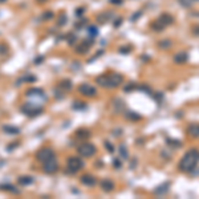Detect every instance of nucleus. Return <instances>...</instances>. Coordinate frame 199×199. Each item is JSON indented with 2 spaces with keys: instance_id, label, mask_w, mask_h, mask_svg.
Segmentation results:
<instances>
[{
  "instance_id": "13",
  "label": "nucleus",
  "mask_w": 199,
  "mask_h": 199,
  "mask_svg": "<svg viewBox=\"0 0 199 199\" xmlns=\"http://www.w3.org/2000/svg\"><path fill=\"white\" fill-rule=\"evenodd\" d=\"M158 45H159L161 49H169V48L171 47V41H170L169 39H163V40H161Z\"/></svg>"
},
{
  "instance_id": "3",
  "label": "nucleus",
  "mask_w": 199,
  "mask_h": 199,
  "mask_svg": "<svg viewBox=\"0 0 199 199\" xmlns=\"http://www.w3.org/2000/svg\"><path fill=\"white\" fill-rule=\"evenodd\" d=\"M82 166H84V163L80 158H70V159L68 161V170H69L70 173H77Z\"/></svg>"
},
{
  "instance_id": "4",
  "label": "nucleus",
  "mask_w": 199,
  "mask_h": 199,
  "mask_svg": "<svg viewBox=\"0 0 199 199\" xmlns=\"http://www.w3.org/2000/svg\"><path fill=\"white\" fill-rule=\"evenodd\" d=\"M78 153L84 157H92V155L96 153V147L90 144H82L78 147Z\"/></svg>"
},
{
  "instance_id": "2",
  "label": "nucleus",
  "mask_w": 199,
  "mask_h": 199,
  "mask_svg": "<svg viewBox=\"0 0 199 199\" xmlns=\"http://www.w3.org/2000/svg\"><path fill=\"white\" fill-rule=\"evenodd\" d=\"M97 82L105 88H116L122 82V76L117 73H110L108 76H101L97 78Z\"/></svg>"
},
{
  "instance_id": "22",
  "label": "nucleus",
  "mask_w": 199,
  "mask_h": 199,
  "mask_svg": "<svg viewBox=\"0 0 199 199\" xmlns=\"http://www.w3.org/2000/svg\"><path fill=\"white\" fill-rule=\"evenodd\" d=\"M195 1H198V0H195Z\"/></svg>"
},
{
  "instance_id": "12",
  "label": "nucleus",
  "mask_w": 199,
  "mask_h": 199,
  "mask_svg": "<svg viewBox=\"0 0 199 199\" xmlns=\"http://www.w3.org/2000/svg\"><path fill=\"white\" fill-rule=\"evenodd\" d=\"M101 186H102V188L105 191H112L113 190V187H114V183L112 182V181H104L102 183H101Z\"/></svg>"
},
{
  "instance_id": "18",
  "label": "nucleus",
  "mask_w": 199,
  "mask_h": 199,
  "mask_svg": "<svg viewBox=\"0 0 199 199\" xmlns=\"http://www.w3.org/2000/svg\"><path fill=\"white\" fill-rule=\"evenodd\" d=\"M119 151H121L122 157H124V158H127V153H126V150H125V146H124V145H122V146H119Z\"/></svg>"
},
{
  "instance_id": "7",
  "label": "nucleus",
  "mask_w": 199,
  "mask_h": 199,
  "mask_svg": "<svg viewBox=\"0 0 199 199\" xmlns=\"http://www.w3.org/2000/svg\"><path fill=\"white\" fill-rule=\"evenodd\" d=\"M80 92H81L82 94H85V96H89V97L96 96V89H94L93 86L88 85V84H85V85H81V86H80Z\"/></svg>"
},
{
  "instance_id": "14",
  "label": "nucleus",
  "mask_w": 199,
  "mask_h": 199,
  "mask_svg": "<svg viewBox=\"0 0 199 199\" xmlns=\"http://www.w3.org/2000/svg\"><path fill=\"white\" fill-rule=\"evenodd\" d=\"M82 183H85L88 186H93L96 185V179L92 175H85V178H82Z\"/></svg>"
},
{
  "instance_id": "16",
  "label": "nucleus",
  "mask_w": 199,
  "mask_h": 199,
  "mask_svg": "<svg viewBox=\"0 0 199 199\" xmlns=\"http://www.w3.org/2000/svg\"><path fill=\"white\" fill-rule=\"evenodd\" d=\"M167 144L169 146H173V147H182V142L178 141V139H167Z\"/></svg>"
},
{
  "instance_id": "17",
  "label": "nucleus",
  "mask_w": 199,
  "mask_h": 199,
  "mask_svg": "<svg viewBox=\"0 0 199 199\" xmlns=\"http://www.w3.org/2000/svg\"><path fill=\"white\" fill-rule=\"evenodd\" d=\"M126 117H129V118H131V119H139L141 118V117H139L137 113H134V112H127Z\"/></svg>"
},
{
  "instance_id": "6",
  "label": "nucleus",
  "mask_w": 199,
  "mask_h": 199,
  "mask_svg": "<svg viewBox=\"0 0 199 199\" xmlns=\"http://www.w3.org/2000/svg\"><path fill=\"white\" fill-rule=\"evenodd\" d=\"M58 169V166L56 162H53L52 161H48V162H45V166H43V170H44L45 173H49V174H52V173H56Z\"/></svg>"
},
{
  "instance_id": "1",
  "label": "nucleus",
  "mask_w": 199,
  "mask_h": 199,
  "mask_svg": "<svg viewBox=\"0 0 199 199\" xmlns=\"http://www.w3.org/2000/svg\"><path fill=\"white\" fill-rule=\"evenodd\" d=\"M198 162H199V150L190 149L188 151H186V154L181 159L179 165H178V169L182 173H191L196 167Z\"/></svg>"
},
{
  "instance_id": "10",
  "label": "nucleus",
  "mask_w": 199,
  "mask_h": 199,
  "mask_svg": "<svg viewBox=\"0 0 199 199\" xmlns=\"http://www.w3.org/2000/svg\"><path fill=\"white\" fill-rule=\"evenodd\" d=\"M169 187H170V182H165L155 188L154 194H157V195H163V194H166L167 191H169Z\"/></svg>"
},
{
  "instance_id": "11",
  "label": "nucleus",
  "mask_w": 199,
  "mask_h": 199,
  "mask_svg": "<svg viewBox=\"0 0 199 199\" xmlns=\"http://www.w3.org/2000/svg\"><path fill=\"white\" fill-rule=\"evenodd\" d=\"M188 60V55L186 52H179L174 56V63L175 64H185Z\"/></svg>"
},
{
  "instance_id": "19",
  "label": "nucleus",
  "mask_w": 199,
  "mask_h": 199,
  "mask_svg": "<svg viewBox=\"0 0 199 199\" xmlns=\"http://www.w3.org/2000/svg\"><path fill=\"white\" fill-rule=\"evenodd\" d=\"M179 3H182V6L186 7V8L190 7V0H179Z\"/></svg>"
},
{
  "instance_id": "5",
  "label": "nucleus",
  "mask_w": 199,
  "mask_h": 199,
  "mask_svg": "<svg viewBox=\"0 0 199 199\" xmlns=\"http://www.w3.org/2000/svg\"><path fill=\"white\" fill-rule=\"evenodd\" d=\"M37 158L45 163V162H48V161H52L53 158H55V154H53V151L50 149H43L39 153Z\"/></svg>"
},
{
  "instance_id": "15",
  "label": "nucleus",
  "mask_w": 199,
  "mask_h": 199,
  "mask_svg": "<svg viewBox=\"0 0 199 199\" xmlns=\"http://www.w3.org/2000/svg\"><path fill=\"white\" fill-rule=\"evenodd\" d=\"M151 28H153V29H154V31H157V32H162V31H163V28H165V25H163V24H161V23L157 20V21L151 23Z\"/></svg>"
},
{
  "instance_id": "20",
  "label": "nucleus",
  "mask_w": 199,
  "mask_h": 199,
  "mask_svg": "<svg viewBox=\"0 0 199 199\" xmlns=\"http://www.w3.org/2000/svg\"><path fill=\"white\" fill-rule=\"evenodd\" d=\"M193 33L196 35V36H199V25H196V27L193 28Z\"/></svg>"
},
{
  "instance_id": "21",
  "label": "nucleus",
  "mask_w": 199,
  "mask_h": 199,
  "mask_svg": "<svg viewBox=\"0 0 199 199\" xmlns=\"http://www.w3.org/2000/svg\"><path fill=\"white\" fill-rule=\"evenodd\" d=\"M114 165H116V167H119V162H118V161H116V162H114Z\"/></svg>"
},
{
  "instance_id": "9",
  "label": "nucleus",
  "mask_w": 199,
  "mask_h": 199,
  "mask_svg": "<svg viewBox=\"0 0 199 199\" xmlns=\"http://www.w3.org/2000/svg\"><path fill=\"white\" fill-rule=\"evenodd\" d=\"M187 134L193 138H199V125L193 124L187 127Z\"/></svg>"
},
{
  "instance_id": "8",
  "label": "nucleus",
  "mask_w": 199,
  "mask_h": 199,
  "mask_svg": "<svg viewBox=\"0 0 199 199\" xmlns=\"http://www.w3.org/2000/svg\"><path fill=\"white\" fill-rule=\"evenodd\" d=\"M158 21L166 27V25H170V24L174 23V17H173L171 15H169V14H162L159 16V19H158Z\"/></svg>"
}]
</instances>
